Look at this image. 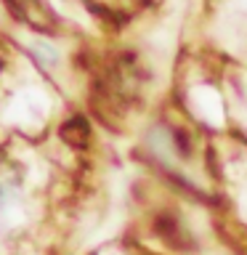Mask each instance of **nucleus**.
Returning <instances> with one entry per match:
<instances>
[{
	"mask_svg": "<svg viewBox=\"0 0 247 255\" xmlns=\"http://www.w3.org/2000/svg\"><path fill=\"white\" fill-rule=\"evenodd\" d=\"M5 194H8V181L3 178V175H0V202L5 199Z\"/></svg>",
	"mask_w": 247,
	"mask_h": 255,
	"instance_id": "f03ea898",
	"label": "nucleus"
},
{
	"mask_svg": "<svg viewBox=\"0 0 247 255\" xmlns=\"http://www.w3.org/2000/svg\"><path fill=\"white\" fill-rule=\"evenodd\" d=\"M8 5L29 27H37V29L53 27V11L48 8L45 0H8Z\"/></svg>",
	"mask_w": 247,
	"mask_h": 255,
	"instance_id": "f257e3e1",
	"label": "nucleus"
}]
</instances>
